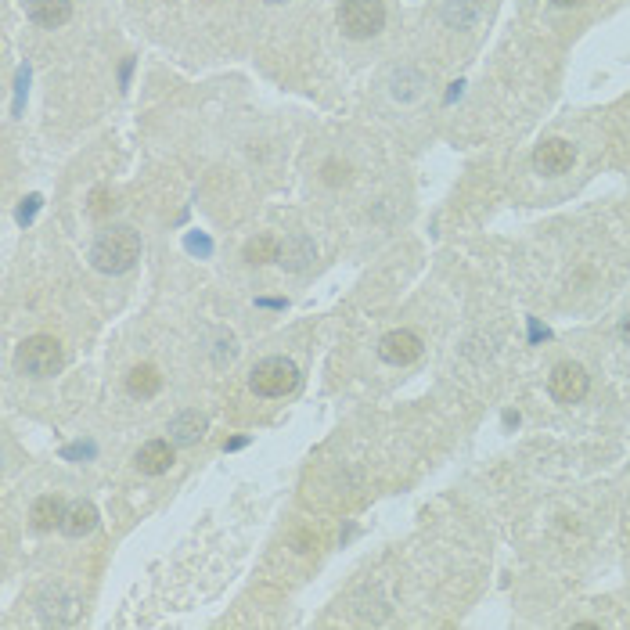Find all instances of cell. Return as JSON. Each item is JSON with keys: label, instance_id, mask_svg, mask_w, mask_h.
<instances>
[{"label": "cell", "instance_id": "cell-1", "mask_svg": "<svg viewBox=\"0 0 630 630\" xmlns=\"http://www.w3.org/2000/svg\"><path fill=\"white\" fill-rule=\"evenodd\" d=\"M137 256H141V238L130 227H112V231H101V238L90 249V260L101 274H126L134 267Z\"/></svg>", "mask_w": 630, "mask_h": 630}, {"label": "cell", "instance_id": "cell-2", "mask_svg": "<svg viewBox=\"0 0 630 630\" xmlns=\"http://www.w3.org/2000/svg\"><path fill=\"white\" fill-rule=\"evenodd\" d=\"M15 360L29 378H54L62 371L65 353H62V342L54 339V335H29V339H22V346H18Z\"/></svg>", "mask_w": 630, "mask_h": 630}, {"label": "cell", "instance_id": "cell-3", "mask_svg": "<svg viewBox=\"0 0 630 630\" xmlns=\"http://www.w3.org/2000/svg\"><path fill=\"white\" fill-rule=\"evenodd\" d=\"M382 26H386L382 0H342L339 4V29L350 40H371Z\"/></svg>", "mask_w": 630, "mask_h": 630}, {"label": "cell", "instance_id": "cell-4", "mask_svg": "<svg viewBox=\"0 0 630 630\" xmlns=\"http://www.w3.org/2000/svg\"><path fill=\"white\" fill-rule=\"evenodd\" d=\"M256 396H288L299 386V368L288 357H263L249 375Z\"/></svg>", "mask_w": 630, "mask_h": 630}, {"label": "cell", "instance_id": "cell-5", "mask_svg": "<svg viewBox=\"0 0 630 630\" xmlns=\"http://www.w3.org/2000/svg\"><path fill=\"white\" fill-rule=\"evenodd\" d=\"M587 389H591V378H587V371L580 368V364H573V360L555 364V371L548 375V393L555 396L558 404H580L587 396Z\"/></svg>", "mask_w": 630, "mask_h": 630}, {"label": "cell", "instance_id": "cell-6", "mask_svg": "<svg viewBox=\"0 0 630 630\" xmlns=\"http://www.w3.org/2000/svg\"><path fill=\"white\" fill-rule=\"evenodd\" d=\"M573 162H576V148L569 141H562V137H551V141L537 144V152H533V166L544 177H562V173L573 170Z\"/></svg>", "mask_w": 630, "mask_h": 630}, {"label": "cell", "instance_id": "cell-7", "mask_svg": "<svg viewBox=\"0 0 630 630\" xmlns=\"http://www.w3.org/2000/svg\"><path fill=\"white\" fill-rule=\"evenodd\" d=\"M422 339L411 332V328H396V332L382 335V342H378V353H382V360L386 364H396V368H407V364H414V360L422 357Z\"/></svg>", "mask_w": 630, "mask_h": 630}, {"label": "cell", "instance_id": "cell-8", "mask_svg": "<svg viewBox=\"0 0 630 630\" xmlns=\"http://www.w3.org/2000/svg\"><path fill=\"white\" fill-rule=\"evenodd\" d=\"M134 465L144 476H162V472H170L173 465V447L166 440H148L134 454Z\"/></svg>", "mask_w": 630, "mask_h": 630}, {"label": "cell", "instance_id": "cell-9", "mask_svg": "<svg viewBox=\"0 0 630 630\" xmlns=\"http://www.w3.org/2000/svg\"><path fill=\"white\" fill-rule=\"evenodd\" d=\"M26 15L36 26L58 29L72 18V0H26Z\"/></svg>", "mask_w": 630, "mask_h": 630}, {"label": "cell", "instance_id": "cell-10", "mask_svg": "<svg viewBox=\"0 0 630 630\" xmlns=\"http://www.w3.org/2000/svg\"><path fill=\"white\" fill-rule=\"evenodd\" d=\"M65 512H69V508H65V504H62V497H54V494L36 497L33 508H29V519H33V530L47 533V530H54V526H62Z\"/></svg>", "mask_w": 630, "mask_h": 630}, {"label": "cell", "instance_id": "cell-11", "mask_svg": "<svg viewBox=\"0 0 630 630\" xmlns=\"http://www.w3.org/2000/svg\"><path fill=\"white\" fill-rule=\"evenodd\" d=\"M94 526H98V508H94V504L90 501L69 504V512H65V519H62L65 537H87Z\"/></svg>", "mask_w": 630, "mask_h": 630}, {"label": "cell", "instance_id": "cell-12", "mask_svg": "<svg viewBox=\"0 0 630 630\" xmlns=\"http://www.w3.org/2000/svg\"><path fill=\"white\" fill-rule=\"evenodd\" d=\"M202 432H206V414H198V411H180L170 422V440L184 443V447L202 440Z\"/></svg>", "mask_w": 630, "mask_h": 630}, {"label": "cell", "instance_id": "cell-13", "mask_svg": "<svg viewBox=\"0 0 630 630\" xmlns=\"http://www.w3.org/2000/svg\"><path fill=\"white\" fill-rule=\"evenodd\" d=\"M159 386H162V375L152 368V364H137V368L126 375V389H130V396H141V400L159 393Z\"/></svg>", "mask_w": 630, "mask_h": 630}, {"label": "cell", "instance_id": "cell-14", "mask_svg": "<svg viewBox=\"0 0 630 630\" xmlns=\"http://www.w3.org/2000/svg\"><path fill=\"white\" fill-rule=\"evenodd\" d=\"M249 263H270L281 256V245L278 238H270V234H260V238H252V242H245V252H242Z\"/></svg>", "mask_w": 630, "mask_h": 630}, {"label": "cell", "instance_id": "cell-15", "mask_svg": "<svg viewBox=\"0 0 630 630\" xmlns=\"http://www.w3.org/2000/svg\"><path fill=\"white\" fill-rule=\"evenodd\" d=\"M324 180H328V184H342V180H346V166L339 170V162H328V166H324Z\"/></svg>", "mask_w": 630, "mask_h": 630}, {"label": "cell", "instance_id": "cell-16", "mask_svg": "<svg viewBox=\"0 0 630 630\" xmlns=\"http://www.w3.org/2000/svg\"><path fill=\"white\" fill-rule=\"evenodd\" d=\"M105 209H108V195L105 191H94V195H90V213L105 216Z\"/></svg>", "mask_w": 630, "mask_h": 630}, {"label": "cell", "instance_id": "cell-17", "mask_svg": "<svg viewBox=\"0 0 630 630\" xmlns=\"http://www.w3.org/2000/svg\"><path fill=\"white\" fill-rule=\"evenodd\" d=\"M620 339L630 346V317H623V324H620Z\"/></svg>", "mask_w": 630, "mask_h": 630}, {"label": "cell", "instance_id": "cell-18", "mask_svg": "<svg viewBox=\"0 0 630 630\" xmlns=\"http://www.w3.org/2000/svg\"><path fill=\"white\" fill-rule=\"evenodd\" d=\"M551 4H555V8H580L584 0H551Z\"/></svg>", "mask_w": 630, "mask_h": 630}, {"label": "cell", "instance_id": "cell-19", "mask_svg": "<svg viewBox=\"0 0 630 630\" xmlns=\"http://www.w3.org/2000/svg\"><path fill=\"white\" fill-rule=\"evenodd\" d=\"M267 4H285V0H267Z\"/></svg>", "mask_w": 630, "mask_h": 630}]
</instances>
